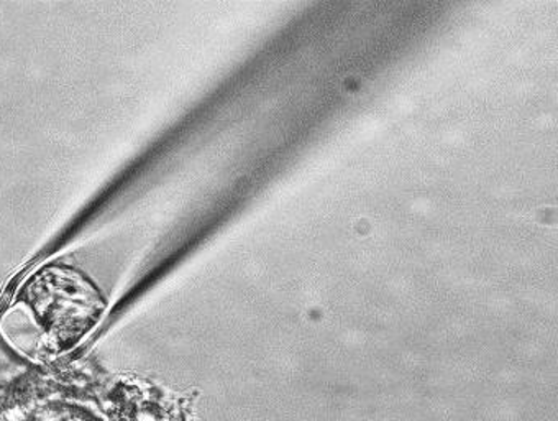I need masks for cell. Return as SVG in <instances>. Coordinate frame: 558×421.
<instances>
[{
	"label": "cell",
	"instance_id": "6da1fadb",
	"mask_svg": "<svg viewBox=\"0 0 558 421\" xmlns=\"http://www.w3.org/2000/svg\"><path fill=\"white\" fill-rule=\"evenodd\" d=\"M106 301L81 272L47 265L15 291L0 332L28 358L50 361L73 351L99 325Z\"/></svg>",
	"mask_w": 558,
	"mask_h": 421
}]
</instances>
